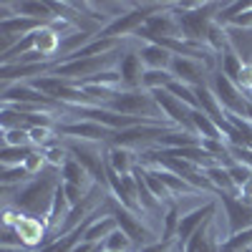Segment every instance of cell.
Masks as SVG:
<instances>
[{"mask_svg": "<svg viewBox=\"0 0 252 252\" xmlns=\"http://www.w3.org/2000/svg\"><path fill=\"white\" fill-rule=\"evenodd\" d=\"M136 40H157V38H182L179 31V20L172 13V8L166 5L164 10L154 13L149 20L144 23V28L134 35Z\"/></svg>", "mask_w": 252, "mask_h": 252, "instance_id": "obj_9", "label": "cell"}, {"mask_svg": "<svg viewBox=\"0 0 252 252\" xmlns=\"http://www.w3.org/2000/svg\"><path fill=\"white\" fill-rule=\"evenodd\" d=\"M172 81H174V76H172L169 71H144V76H141V89H146V91L169 89Z\"/></svg>", "mask_w": 252, "mask_h": 252, "instance_id": "obj_26", "label": "cell"}, {"mask_svg": "<svg viewBox=\"0 0 252 252\" xmlns=\"http://www.w3.org/2000/svg\"><path fill=\"white\" fill-rule=\"evenodd\" d=\"M101 109H109V111H116L124 116H134V119H144V121H152L159 126H172L166 121V116L161 114L154 94L146 89H119L116 96Z\"/></svg>", "mask_w": 252, "mask_h": 252, "instance_id": "obj_2", "label": "cell"}, {"mask_svg": "<svg viewBox=\"0 0 252 252\" xmlns=\"http://www.w3.org/2000/svg\"><path fill=\"white\" fill-rule=\"evenodd\" d=\"M182 215H184V209H182L179 199H174L172 204H166L164 217H161V240H172V242H177V232H179Z\"/></svg>", "mask_w": 252, "mask_h": 252, "instance_id": "obj_20", "label": "cell"}, {"mask_svg": "<svg viewBox=\"0 0 252 252\" xmlns=\"http://www.w3.org/2000/svg\"><path fill=\"white\" fill-rule=\"evenodd\" d=\"M103 252H116V250H103Z\"/></svg>", "mask_w": 252, "mask_h": 252, "instance_id": "obj_39", "label": "cell"}, {"mask_svg": "<svg viewBox=\"0 0 252 252\" xmlns=\"http://www.w3.org/2000/svg\"><path fill=\"white\" fill-rule=\"evenodd\" d=\"M139 58H141L146 71H169L172 61H174V56L166 48H161L159 43H149V40H141Z\"/></svg>", "mask_w": 252, "mask_h": 252, "instance_id": "obj_16", "label": "cell"}, {"mask_svg": "<svg viewBox=\"0 0 252 252\" xmlns=\"http://www.w3.org/2000/svg\"><path fill=\"white\" fill-rule=\"evenodd\" d=\"M68 154L86 169L94 182L103 189H109L106 177V144H94V141H76V139H63Z\"/></svg>", "mask_w": 252, "mask_h": 252, "instance_id": "obj_5", "label": "cell"}, {"mask_svg": "<svg viewBox=\"0 0 252 252\" xmlns=\"http://www.w3.org/2000/svg\"><path fill=\"white\" fill-rule=\"evenodd\" d=\"M43 152H46V161H48V166H51V169H56V172H61V169H63V164L71 159V154H68V149H66V144L48 146V149H43Z\"/></svg>", "mask_w": 252, "mask_h": 252, "instance_id": "obj_28", "label": "cell"}, {"mask_svg": "<svg viewBox=\"0 0 252 252\" xmlns=\"http://www.w3.org/2000/svg\"><path fill=\"white\" fill-rule=\"evenodd\" d=\"M222 5L224 3H202L194 10H172L179 20L182 40L204 46L207 33H209V28H212V23L217 20V13L222 10Z\"/></svg>", "mask_w": 252, "mask_h": 252, "instance_id": "obj_4", "label": "cell"}, {"mask_svg": "<svg viewBox=\"0 0 252 252\" xmlns=\"http://www.w3.org/2000/svg\"><path fill=\"white\" fill-rule=\"evenodd\" d=\"M247 94H252V81H250V89H247Z\"/></svg>", "mask_w": 252, "mask_h": 252, "instance_id": "obj_38", "label": "cell"}, {"mask_svg": "<svg viewBox=\"0 0 252 252\" xmlns=\"http://www.w3.org/2000/svg\"><path fill=\"white\" fill-rule=\"evenodd\" d=\"M220 215V199H204L199 207L194 209H187L182 215V222H179V232H177V245L179 250H184V245L192 240V235L197 232L199 227H204L207 222H212L215 217Z\"/></svg>", "mask_w": 252, "mask_h": 252, "instance_id": "obj_7", "label": "cell"}, {"mask_svg": "<svg viewBox=\"0 0 252 252\" xmlns=\"http://www.w3.org/2000/svg\"><path fill=\"white\" fill-rule=\"evenodd\" d=\"M245 119L252 124V98H250V103H247V114H245Z\"/></svg>", "mask_w": 252, "mask_h": 252, "instance_id": "obj_36", "label": "cell"}, {"mask_svg": "<svg viewBox=\"0 0 252 252\" xmlns=\"http://www.w3.org/2000/svg\"><path fill=\"white\" fill-rule=\"evenodd\" d=\"M0 252H35V250H28V247H3Z\"/></svg>", "mask_w": 252, "mask_h": 252, "instance_id": "obj_35", "label": "cell"}, {"mask_svg": "<svg viewBox=\"0 0 252 252\" xmlns=\"http://www.w3.org/2000/svg\"><path fill=\"white\" fill-rule=\"evenodd\" d=\"M33 177L28 174L26 166H3L0 169V187H23Z\"/></svg>", "mask_w": 252, "mask_h": 252, "instance_id": "obj_25", "label": "cell"}, {"mask_svg": "<svg viewBox=\"0 0 252 252\" xmlns=\"http://www.w3.org/2000/svg\"><path fill=\"white\" fill-rule=\"evenodd\" d=\"M139 166H141V164H139ZM141 177H144L146 187L152 189V194H154L161 204H172V202H174L172 192L166 189V184L161 182V177H159V172H157V169H152V166H141Z\"/></svg>", "mask_w": 252, "mask_h": 252, "instance_id": "obj_23", "label": "cell"}, {"mask_svg": "<svg viewBox=\"0 0 252 252\" xmlns=\"http://www.w3.org/2000/svg\"><path fill=\"white\" fill-rule=\"evenodd\" d=\"M63 192H66V199H68V204L71 207H76V204H81L83 199H86V189H81V187H73V184H63Z\"/></svg>", "mask_w": 252, "mask_h": 252, "instance_id": "obj_33", "label": "cell"}, {"mask_svg": "<svg viewBox=\"0 0 252 252\" xmlns=\"http://www.w3.org/2000/svg\"><path fill=\"white\" fill-rule=\"evenodd\" d=\"M245 63H247V61L242 58V53H237L235 46H229V48H224V51L217 56V71H220L222 76H227L229 81H235V83H237L240 71H242Z\"/></svg>", "mask_w": 252, "mask_h": 252, "instance_id": "obj_19", "label": "cell"}, {"mask_svg": "<svg viewBox=\"0 0 252 252\" xmlns=\"http://www.w3.org/2000/svg\"><path fill=\"white\" fill-rule=\"evenodd\" d=\"M3 146H33L28 129H3Z\"/></svg>", "mask_w": 252, "mask_h": 252, "instance_id": "obj_30", "label": "cell"}, {"mask_svg": "<svg viewBox=\"0 0 252 252\" xmlns=\"http://www.w3.org/2000/svg\"><path fill=\"white\" fill-rule=\"evenodd\" d=\"M204 177L209 179V184L215 187L217 197H220V194H237V187H235L232 177H229L227 166H222V164L209 166V169H204Z\"/></svg>", "mask_w": 252, "mask_h": 252, "instance_id": "obj_21", "label": "cell"}, {"mask_svg": "<svg viewBox=\"0 0 252 252\" xmlns=\"http://www.w3.org/2000/svg\"><path fill=\"white\" fill-rule=\"evenodd\" d=\"M103 250H116V252H136L134 242L129 240V235H124L121 229H116V232L111 237H106V242H103Z\"/></svg>", "mask_w": 252, "mask_h": 252, "instance_id": "obj_29", "label": "cell"}, {"mask_svg": "<svg viewBox=\"0 0 252 252\" xmlns=\"http://www.w3.org/2000/svg\"><path fill=\"white\" fill-rule=\"evenodd\" d=\"M0 101L3 106H20V103H56L51 98H46L38 89H33L31 83H10V86H0Z\"/></svg>", "mask_w": 252, "mask_h": 252, "instance_id": "obj_14", "label": "cell"}, {"mask_svg": "<svg viewBox=\"0 0 252 252\" xmlns=\"http://www.w3.org/2000/svg\"><path fill=\"white\" fill-rule=\"evenodd\" d=\"M61 182L63 184H73V187H81V189H86V192H91V189L96 187L94 177L83 169V166L71 157L66 164H63V169H61Z\"/></svg>", "mask_w": 252, "mask_h": 252, "instance_id": "obj_18", "label": "cell"}, {"mask_svg": "<svg viewBox=\"0 0 252 252\" xmlns=\"http://www.w3.org/2000/svg\"><path fill=\"white\" fill-rule=\"evenodd\" d=\"M10 3V8H13V15H23V18H31V20H38V23H46V26H51L53 20H56V15H53V10H51V5H48V0L46 3H40V0H8Z\"/></svg>", "mask_w": 252, "mask_h": 252, "instance_id": "obj_17", "label": "cell"}, {"mask_svg": "<svg viewBox=\"0 0 252 252\" xmlns=\"http://www.w3.org/2000/svg\"><path fill=\"white\" fill-rule=\"evenodd\" d=\"M15 232L20 235V240L26 242V247L31 250H40L51 245V235H48V220H40V217H28L20 212L15 220Z\"/></svg>", "mask_w": 252, "mask_h": 252, "instance_id": "obj_12", "label": "cell"}, {"mask_svg": "<svg viewBox=\"0 0 252 252\" xmlns=\"http://www.w3.org/2000/svg\"><path fill=\"white\" fill-rule=\"evenodd\" d=\"M169 73L174 76V81L179 83H187V86H209V78H212V71H209L202 61H194V58H184V56H174L172 66H169Z\"/></svg>", "mask_w": 252, "mask_h": 252, "instance_id": "obj_10", "label": "cell"}, {"mask_svg": "<svg viewBox=\"0 0 252 252\" xmlns=\"http://www.w3.org/2000/svg\"><path fill=\"white\" fill-rule=\"evenodd\" d=\"M209 89H212V94L217 96V101H220V106L224 109V114H237V116L247 114L250 96H245V91L237 86L235 81H229L227 76L215 71L212 78H209Z\"/></svg>", "mask_w": 252, "mask_h": 252, "instance_id": "obj_6", "label": "cell"}, {"mask_svg": "<svg viewBox=\"0 0 252 252\" xmlns=\"http://www.w3.org/2000/svg\"><path fill=\"white\" fill-rule=\"evenodd\" d=\"M56 131L61 139H76V141H94V144H109L114 131L101 126L89 119H78V121H63L56 126Z\"/></svg>", "mask_w": 252, "mask_h": 252, "instance_id": "obj_8", "label": "cell"}, {"mask_svg": "<svg viewBox=\"0 0 252 252\" xmlns=\"http://www.w3.org/2000/svg\"><path fill=\"white\" fill-rule=\"evenodd\" d=\"M58 187H61V172L48 166L43 174H38L28 184L18 187V192L10 197V202L5 207H13V209H18V212H23L28 217L48 220V212H51V204H53Z\"/></svg>", "mask_w": 252, "mask_h": 252, "instance_id": "obj_1", "label": "cell"}, {"mask_svg": "<svg viewBox=\"0 0 252 252\" xmlns=\"http://www.w3.org/2000/svg\"><path fill=\"white\" fill-rule=\"evenodd\" d=\"M0 245L3 247H26V242L20 240V235L15 232V227H3L0 229Z\"/></svg>", "mask_w": 252, "mask_h": 252, "instance_id": "obj_32", "label": "cell"}, {"mask_svg": "<svg viewBox=\"0 0 252 252\" xmlns=\"http://www.w3.org/2000/svg\"><path fill=\"white\" fill-rule=\"evenodd\" d=\"M192 129L199 139H222L224 141V134L217 126V121L212 116H207L204 111H192Z\"/></svg>", "mask_w": 252, "mask_h": 252, "instance_id": "obj_22", "label": "cell"}, {"mask_svg": "<svg viewBox=\"0 0 252 252\" xmlns=\"http://www.w3.org/2000/svg\"><path fill=\"white\" fill-rule=\"evenodd\" d=\"M217 199H220V207L227 217V237L252 227V207L245 204L237 194H220Z\"/></svg>", "mask_w": 252, "mask_h": 252, "instance_id": "obj_11", "label": "cell"}, {"mask_svg": "<svg viewBox=\"0 0 252 252\" xmlns=\"http://www.w3.org/2000/svg\"><path fill=\"white\" fill-rule=\"evenodd\" d=\"M174 245H177V242H172V240H159V242H154V245H149V247H141V250H136V252H169Z\"/></svg>", "mask_w": 252, "mask_h": 252, "instance_id": "obj_34", "label": "cell"}, {"mask_svg": "<svg viewBox=\"0 0 252 252\" xmlns=\"http://www.w3.org/2000/svg\"><path fill=\"white\" fill-rule=\"evenodd\" d=\"M227 172H229V177H232V182H235V187H237V192L252 179V169H250V166H245V164H240V161H235L232 166H227Z\"/></svg>", "mask_w": 252, "mask_h": 252, "instance_id": "obj_31", "label": "cell"}, {"mask_svg": "<svg viewBox=\"0 0 252 252\" xmlns=\"http://www.w3.org/2000/svg\"><path fill=\"white\" fill-rule=\"evenodd\" d=\"M106 166L119 177H129L139 166V154L134 149H124V146H106Z\"/></svg>", "mask_w": 252, "mask_h": 252, "instance_id": "obj_15", "label": "cell"}, {"mask_svg": "<svg viewBox=\"0 0 252 252\" xmlns=\"http://www.w3.org/2000/svg\"><path fill=\"white\" fill-rule=\"evenodd\" d=\"M166 91H169L172 96H177V98L184 103V106H189L192 111H199V101H197V94H194L192 86H187V83H179V81H172Z\"/></svg>", "mask_w": 252, "mask_h": 252, "instance_id": "obj_27", "label": "cell"}, {"mask_svg": "<svg viewBox=\"0 0 252 252\" xmlns=\"http://www.w3.org/2000/svg\"><path fill=\"white\" fill-rule=\"evenodd\" d=\"M220 252H252V250H224V247H220Z\"/></svg>", "mask_w": 252, "mask_h": 252, "instance_id": "obj_37", "label": "cell"}, {"mask_svg": "<svg viewBox=\"0 0 252 252\" xmlns=\"http://www.w3.org/2000/svg\"><path fill=\"white\" fill-rule=\"evenodd\" d=\"M35 146H3L0 149V164L3 166H23L26 159L33 154Z\"/></svg>", "mask_w": 252, "mask_h": 252, "instance_id": "obj_24", "label": "cell"}, {"mask_svg": "<svg viewBox=\"0 0 252 252\" xmlns=\"http://www.w3.org/2000/svg\"><path fill=\"white\" fill-rule=\"evenodd\" d=\"M103 209L116 220V224H119V229L124 235H129V240L134 242V247L136 250H141V247H149V245H154V242H159V232H154V229L146 224V220L144 217H139V215H134V212H129L121 202H116L111 194H109V199L103 202Z\"/></svg>", "mask_w": 252, "mask_h": 252, "instance_id": "obj_3", "label": "cell"}, {"mask_svg": "<svg viewBox=\"0 0 252 252\" xmlns=\"http://www.w3.org/2000/svg\"><path fill=\"white\" fill-rule=\"evenodd\" d=\"M116 71L121 76V89H141V76H144V63L139 58V46L129 48L124 46L119 63H116Z\"/></svg>", "mask_w": 252, "mask_h": 252, "instance_id": "obj_13", "label": "cell"}]
</instances>
